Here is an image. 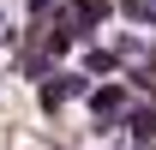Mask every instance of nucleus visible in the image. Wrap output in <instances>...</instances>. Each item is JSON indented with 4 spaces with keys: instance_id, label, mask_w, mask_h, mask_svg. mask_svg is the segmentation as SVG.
Returning a JSON list of instances; mask_svg holds the SVG:
<instances>
[{
    "instance_id": "obj_1",
    "label": "nucleus",
    "mask_w": 156,
    "mask_h": 150,
    "mask_svg": "<svg viewBox=\"0 0 156 150\" xmlns=\"http://www.w3.org/2000/svg\"><path fill=\"white\" fill-rule=\"evenodd\" d=\"M78 96H90V78L84 72H48L42 78V108L48 114H60L66 102H78Z\"/></svg>"
},
{
    "instance_id": "obj_2",
    "label": "nucleus",
    "mask_w": 156,
    "mask_h": 150,
    "mask_svg": "<svg viewBox=\"0 0 156 150\" xmlns=\"http://www.w3.org/2000/svg\"><path fill=\"white\" fill-rule=\"evenodd\" d=\"M90 114H96V126H120L132 114V96L120 84H102V90H90Z\"/></svg>"
},
{
    "instance_id": "obj_3",
    "label": "nucleus",
    "mask_w": 156,
    "mask_h": 150,
    "mask_svg": "<svg viewBox=\"0 0 156 150\" xmlns=\"http://www.w3.org/2000/svg\"><path fill=\"white\" fill-rule=\"evenodd\" d=\"M84 72H120V54L114 48H90L84 54Z\"/></svg>"
},
{
    "instance_id": "obj_4",
    "label": "nucleus",
    "mask_w": 156,
    "mask_h": 150,
    "mask_svg": "<svg viewBox=\"0 0 156 150\" xmlns=\"http://www.w3.org/2000/svg\"><path fill=\"white\" fill-rule=\"evenodd\" d=\"M120 12L132 24H156V0H120Z\"/></svg>"
},
{
    "instance_id": "obj_5",
    "label": "nucleus",
    "mask_w": 156,
    "mask_h": 150,
    "mask_svg": "<svg viewBox=\"0 0 156 150\" xmlns=\"http://www.w3.org/2000/svg\"><path fill=\"white\" fill-rule=\"evenodd\" d=\"M0 36H6V42H12V18H6V12H0Z\"/></svg>"
},
{
    "instance_id": "obj_6",
    "label": "nucleus",
    "mask_w": 156,
    "mask_h": 150,
    "mask_svg": "<svg viewBox=\"0 0 156 150\" xmlns=\"http://www.w3.org/2000/svg\"><path fill=\"white\" fill-rule=\"evenodd\" d=\"M150 108H156V84H150Z\"/></svg>"
}]
</instances>
